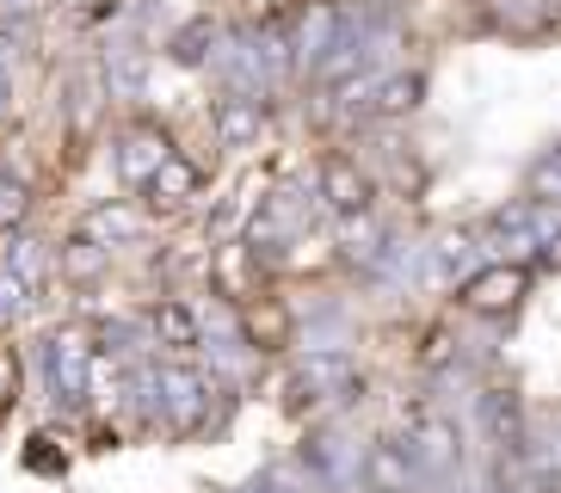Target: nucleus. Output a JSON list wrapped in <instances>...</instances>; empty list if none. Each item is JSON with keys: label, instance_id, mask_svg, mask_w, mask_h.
<instances>
[{"label": "nucleus", "instance_id": "obj_1", "mask_svg": "<svg viewBox=\"0 0 561 493\" xmlns=\"http://www.w3.org/2000/svg\"><path fill=\"white\" fill-rule=\"evenodd\" d=\"M518 296H525V265H488V272L469 278L462 302L476 314H506V309H518Z\"/></svg>", "mask_w": 561, "mask_h": 493}, {"label": "nucleus", "instance_id": "obj_6", "mask_svg": "<svg viewBox=\"0 0 561 493\" xmlns=\"http://www.w3.org/2000/svg\"><path fill=\"white\" fill-rule=\"evenodd\" d=\"M161 161H167V136H161V130H149V124H136V130L124 136V142H117V173H124L130 185H142Z\"/></svg>", "mask_w": 561, "mask_h": 493}, {"label": "nucleus", "instance_id": "obj_11", "mask_svg": "<svg viewBox=\"0 0 561 493\" xmlns=\"http://www.w3.org/2000/svg\"><path fill=\"white\" fill-rule=\"evenodd\" d=\"M413 444H420V457H432V462H457V432H450L445 420H420Z\"/></svg>", "mask_w": 561, "mask_h": 493}, {"label": "nucleus", "instance_id": "obj_18", "mask_svg": "<svg viewBox=\"0 0 561 493\" xmlns=\"http://www.w3.org/2000/svg\"><path fill=\"white\" fill-rule=\"evenodd\" d=\"M13 290H19V278L7 272V278H0V321H7V309H13Z\"/></svg>", "mask_w": 561, "mask_h": 493}, {"label": "nucleus", "instance_id": "obj_3", "mask_svg": "<svg viewBox=\"0 0 561 493\" xmlns=\"http://www.w3.org/2000/svg\"><path fill=\"white\" fill-rule=\"evenodd\" d=\"M413 475H420V457H413L408 444H377V450L364 457L370 493H413Z\"/></svg>", "mask_w": 561, "mask_h": 493}, {"label": "nucleus", "instance_id": "obj_14", "mask_svg": "<svg viewBox=\"0 0 561 493\" xmlns=\"http://www.w3.org/2000/svg\"><path fill=\"white\" fill-rule=\"evenodd\" d=\"M377 105H382V112H413V105H420V81H413V74H408V81H389Z\"/></svg>", "mask_w": 561, "mask_h": 493}, {"label": "nucleus", "instance_id": "obj_2", "mask_svg": "<svg viewBox=\"0 0 561 493\" xmlns=\"http://www.w3.org/2000/svg\"><path fill=\"white\" fill-rule=\"evenodd\" d=\"M321 197H328L340 216H364L370 210V180H364L346 154H328V161H321Z\"/></svg>", "mask_w": 561, "mask_h": 493}, {"label": "nucleus", "instance_id": "obj_15", "mask_svg": "<svg viewBox=\"0 0 561 493\" xmlns=\"http://www.w3.org/2000/svg\"><path fill=\"white\" fill-rule=\"evenodd\" d=\"M13 401H19V358L0 345V413L13 408Z\"/></svg>", "mask_w": 561, "mask_h": 493}, {"label": "nucleus", "instance_id": "obj_17", "mask_svg": "<svg viewBox=\"0 0 561 493\" xmlns=\"http://www.w3.org/2000/svg\"><path fill=\"white\" fill-rule=\"evenodd\" d=\"M25 462H32V469H56L62 457H56V450H44V438H32V450H25Z\"/></svg>", "mask_w": 561, "mask_h": 493}, {"label": "nucleus", "instance_id": "obj_9", "mask_svg": "<svg viewBox=\"0 0 561 493\" xmlns=\"http://www.w3.org/2000/svg\"><path fill=\"white\" fill-rule=\"evenodd\" d=\"M216 284H222L229 296H241V302H248V296H260V290H253V260H248V246H222V253H216Z\"/></svg>", "mask_w": 561, "mask_h": 493}, {"label": "nucleus", "instance_id": "obj_16", "mask_svg": "<svg viewBox=\"0 0 561 493\" xmlns=\"http://www.w3.org/2000/svg\"><path fill=\"white\" fill-rule=\"evenodd\" d=\"M25 216V192H0V222H19Z\"/></svg>", "mask_w": 561, "mask_h": 493}, {"label": "nucleus", "instance_id": "obj_5", "mask_svg": "<svg viewBox=\"0 0 561 493\" xmlns=\"http://www.w3.org/2000/svg\"><path fill=\"white\" fill-rule=\"evenodd\" d=\"M142 192H149V204H154V210H180L185 197L198 192V167H192V161H180V154H167V161L154 167L149 180H142Z\"/></svg>", "mask_w": 561, "mask_h": 493}, {"label": "nucleus", "instance_id": "obj_13", "mask_svg": "<svg viewBox=\"0 0 561 493\" xmlns=\"http://www.w3.org/2000/svg\"><path fill=\"white\" fill-rule=\"evenodd\" d=\"M260 136V105H222V142H253Z\"/></svg>", "mask_w": 561, "mask_h": 493}, {"label": "nucleus", "instance_id": "obj_10", "mask_svg": "<svg viewBox=\"0 0 561 493\" xmlns=\"http://www.w3.org/2000/svg\"><path fill=\"white\" fill-rule=\"evenodd\" d=\"M161 389H167V408H173V420H192V413L204 408V382L192 377V370H167Z\"/></svg>", "mask_w": 561, "mask_h": 493}, {"label": "nucleus", "instance_id": "obj_4", "mask_svg": "<svg viewBox=\"0 0 561 493\" xmlns=\"http://www.w3.org/2000/svg\"><path fill=\"white\" fill-rule=\"evenodd\" d=\"M50 364H56V382H62V394H87V377H93V340H87L81 328L56 333Z\"/></svg>", "mask_w": 561, "mask_h": 493}, {"label": "nucleus", "instance_id": "obj_12", "mask_svg": "<svg viewBox=\"0 0 561 493\" xmlns=\"http://www.w3.org/2000/svg\"><path fill=\"white\" fill-rule=\"evenodd\" d=\"M136 229V210H130V204H112V210H93V216H87V241H112V234H130Z\"/></svg>", "mask_w": 561, "mask_h": 493}, {"label": "nucleus", "instance_id": "obj_7", "mask_svg": "<svg viewBox=\"0 0 561 493\" xmlns=\"http://www.w3.org/2000/svg\"><path fill=\"white\" fill-rule=\"evenodd\" d=\"M241 328H248L253 345L278 352V345L290 340V314H284V302H272V296H248V302H241Z\"/></svg>", "mask_w": 561, "mask_h": 493}, {"label": "nucleus", "instance_id": "obj_8", "mask_svg": "<svg viewBox=\"0 0 561 493\" xmlns=\"http://www.w3.org/2000/svg\"><path fill=\"white\" fill-rule=\"evenodd\" d=\"M154 340L185 352V345H198V309L192 302H161L154 309Z\"/></svg>", "mask_w": 561, "mask_h": 493}]
</instances>
